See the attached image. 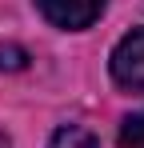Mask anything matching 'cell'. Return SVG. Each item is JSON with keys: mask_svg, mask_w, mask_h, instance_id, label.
Segmentation results:
<instances>
[{"mask_svg": "<svg viewBox=\"0 0 144 148\" xmlns=\"http://www.w3.org/2000/svg\"><path fill=\"white\" fill-rule=\"evenodd\" d=\"M48 148H100V140H96L88 128H80V124H64V128L52 132Z\"/></svg>", "mask_w": 144, "mask_h": 148, "instance_id": "obj_3", "label": "cell"}, {"mask_svg": "<svg viewBox=\"0 0 144 148\" xmlns=\"http://www.w3.org/2000/svg\"><path fill=\"white\" fill-rule=\"evenodd\" d=\"M24 56L20 48H0V68H24Z\"/></svg>", "mask_w": 144, "mask_h": 148, "instance_id": "obj_5", "label": "cell"}, {"mask_svg": "<svg viewBox=\"0 0 144 148\" xmlns=\"http://www.w3.org/2000/svg\"><path fill=\"white\" fill-rule=\"evenodd\" d=\"M36 4H40L48 24L64 28V32H80V28L100 20V12H104L108 0H36Z\"/></svg>", "mask_w": 144, "mask_h": 148, "instance_id": "obj_2", "label": "cell"}, {"mask_svg": "<svg viewBox=\"0 0 144 148\" xmlns=\"http://www.w3.org/2000/svg\"><path fill=\"white\" fill-rule=\"evenodd\" d=\"M120 148H144V112L120 124Z\"/></svg>", "mask_w": 144, "mask_h": 148, "instance_id": "obj_4", "label": "cell"}, {"mask_svg": "<svg viewBox=\"0 0 144 148\" xmlns=\"http://www.w3.org/2000/svg\"><path fill=\"white\" fill-rule=\"evenodd\" d=\"M0 148H12V144H8V136H4V132H0Z\"/></svg>", "mask_w": 144, "mask_h": 148, "instance_id": "obj_6", "label": "cell"}, {"mask_svg": "<svg viewBox=\"0 0 144 148\" xmlns=\"http://www.w3.org/2000/svg\"><path fill=\"white\" fill-rule=\"evenodd\" d=\"M112 80L128 92H144V28H132L128 36H120L112 56H108Z\"/></svg>", "mask_w": 144, "mask_h": 148, "instance_id": "obj_1", "label": "cell"}]
</instances>
